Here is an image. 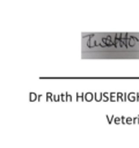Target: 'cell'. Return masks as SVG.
I'll list each match as a JSON object with an SVG mask.
<instances>
[{"label":"cell","mask_w":139,"mask_h":148,"mask_svg":"<svg viewBox=\"0 0 139 148\" xmlns=\"http://www.w3.org/2000/svg\"><path fill=\"white\" fill-rule=\"evenodd\" d=\"M96 99H97V101L101 99V94H96Z\"/></svg>","instance_id":"6"},{"label":"cell","mask_w":139,"mask_h":148,"mask_svg":"<svg viewBox=\"0 0 139 148\" xmlns=\"http://www.w3.org/2000/svg\"><path fill=\"white\" fill-rule=\"evenodd\" d=\"M115 121L116 123H119V118H115Z\"/></svg>","instance_id":"11"},{"label":"cell","mask_w":139,"mask_h":148,"mask_svg":"<svg viewBox=\"0 0 139 148\" xmlns=\"http://www.w3.org/2000/svg\"><path fill=\"white\" fill-rule=\"evenodd\" d=\"M120 37H122V38H126V37H127V34L123 32V34H120Z\"/></svg>","instance_id":"5"},{"label":"cell","mask_w":139,"mask_h":148,"mask_svg":"<svg viewBox=\"0 0 139 148\" xmlns=\"http://www.w3.org/2000/svg\"><path fill=\"white\" fill-rule=\"evenodd\" d=\"M129 99H132V101H134V95H129Z\"/></svg>","instance_id":"7"},{"label":"cell","mask_w":139,"mask_h":148,"mask_svg":"<svg viewBox=\"0 0 139 148\" xmlns=\"http://www.w3.org/2000/svg\"><path fill=\"white\" fill-rule=\"evenodd\" d=\"M86 98H87L88 101H90V99L93 98V96H92V94H87V95H86Z\"/></svg>","instance_id":"4"},{"label":"cell","mask_w":139,"mask_h":148,"mask_svg":"<svg viewBox=\"0 0 139 148\" xmlns=\"http://www.w3.org/2000/svg\"><path fill=\"white\" fill-rule=\"evenodd\" d=\"M102 42L104 43V45H111V44H114V38H111L110 36H107L103 38Z\"/></svg>","instance_id":"1"},{"label":"cell","mask_w":139,"mask_h":148,"mask_svg":"<svg viewBox=\"0 0 139 148\" xmlns=\"http://www.w3.org/2000/svg\"><path fill=\"white\" fill-rule=\"evenodd\" d=\"M134 43H136V38H134V37H132V36H130V38H129V40H127V47L133 46V45H134Z\"/></svg>","instance_id":"2"},{"label":"cell","mask_w":139,"mask_h":148,"mask_svg":"<svg viewBox=\"0 0 139 148\" xmlns=\"http://www.w3.org/2000/svg\"><path fill=\"white\" fill-rule=\"evenodd\" d=\"M108 119H109V123H111V119H112V117H110V116H108Z\"/></svg>","instance_id":"10"},{"label":"cell","mask_w":139,"mask_h":148,"mask_svg":"<svg viewBox=\"0 0 139 148\" xmlns=\"http://www.w3.org/2000/svg\"><path fill=\"white\" fill-rule=\"evenodd\" d=\"M126 123H132V119H131V118H127V120H126Z\"/></svg>","instance_id":"9"},{"label":"cell","mask_w":139,"mask_h":148,"mask_svg":"<svg viewBox=\"0 0 139 148\" xmlns=\"http://www.w3.org/2000/svg\"><path fill=\"white\" fill-rule=\"evenodd\" d=\"M88 46H89V47H94V46H95V40H94V38H93V37H90V38H89Z\"/></svg>","instance_id":"3"},{"label":"cell","mask_w":139,"mask_h":148,"mask_svg":"<svg viewBox=\"0 0 139 148\" xmlns=\"http://www.w3.org/2000/svg\"><path fill=\"white\" fill-rule=\"evenodd\" d=\"M116 38H118V39H119V38H120V34H118V32H117V34H116Z\"/></svg>","instance_id":"8"}]
</instances>
